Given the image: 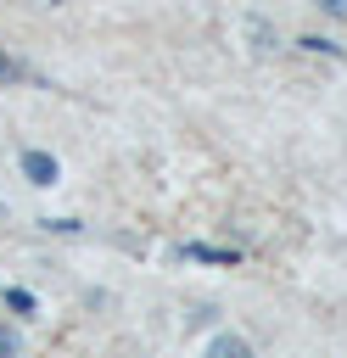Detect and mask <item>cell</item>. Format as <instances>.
<instances>
[{
    "label": "cell",
    "mask_w": 347,
    "mask_h": 358,
    "mask_svg": "<svg viewBox=\"0 0 347 358\" xmlns=\"http://www.w3.org/2000/svg\"><path fill=\"white\" fill-rule=\"evenodd\" d=\"M22 173H28V185H56L62 179V168H56L50 151H22Z\"/></svg>",
    "instance_id": "cell-1"
},
{
    "label": "cell",
    "mask_w": 347,
    "mask_h": 358,
    "mask_svg": "<svg viewBox=\"0 0 347 358\" xmlns=\"http://www.w3.org/2000/svg\"><path fill=\"white\" fill-rule=\"evenodd\" d=\"M201 358H252V347L241 341V336H229V330H218L213 341H207V352Z\"/></svg>",
    "instance_id": "cell-2"
},
{
    "label": "cell",
    "mask_w": 347,
    "mask_h": 358,
    "mask_svg": "<svg viewBox=\"0 0 347 358\" xmlns=\"http://www.w3.org/2000/svg\"><path fill=\"white\" fill-rule=\"evenodd\" d=\"M185 257H196V263H235V252H224V246H185Z\"/></svg>",
    "instance_id": "cell-3"
},
{
    "label": "cell",
    "mask_w": 347,
    "mask_h": 358,
    "mask_svg": "<svg viewBox=\"0 0 347 358\" xmlns=\"http://www.w3.org/2000/svg\"><path fill=\"white\" fill-rule=\"evenodd\" d=\"M6 308H11V313H34V296H28L22 285H11V291H6Z\"/></svg>",
    "instance_id": "cell-4"
},
{
    "label": "cell",
    "mask_w": 347,
    "mask_h": 358,
    "mask_svg": "<svg viewBox=\"0 0 347 358\" xmlns=\"http://www.w3.org/2000/svg\"><path fill=\"white\" fill-rule=\"evenodd\" d=\"M0 358H17V336H11L6 324H0Z\"/></svg>",
    "instance_id": "cell-5"
},
{
    "label": "cell",
    "mask_w": 347,
    "mask_h": 358,
    "mask_svg": "<svg viewBox=\"0 0 347 358\" xmlns=\"http://www.w3.org/2000/svg\"><path fill=\"white\" fill-rule=\"evenodd\" d=\"M325 11H336V17H347V0H319Z\"/></svg>",
    "instance_id": "cell-6"
},
{
    "label": "cell",
    "mask_w": 347,
    "mask_h": 358,
    "mask_svg": "<svg viewBox=\"0 0 347 358\" xmlns=\"http://www.w3.org/2000/svg\"><path fill=\"white\" fill-rule=\"evenodd\" d=\"M11 73H17V67H11V62H6V56H0V78H11Z\"/></svg>",
    "instance_id": "cell-7"
}]
</instances>
